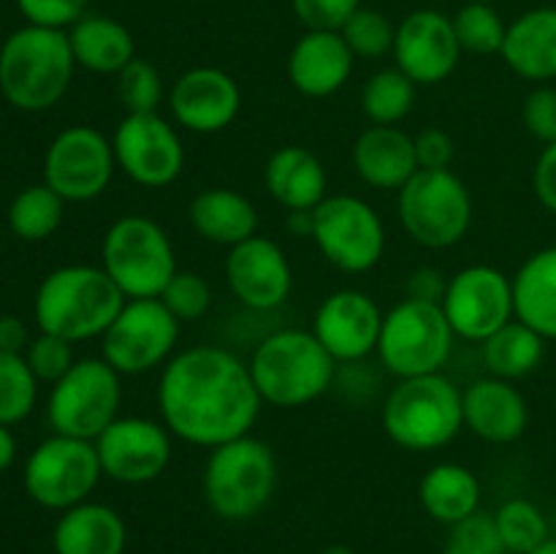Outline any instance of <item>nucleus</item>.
<instances>
[{
    "label": "nucleus",
    "instance_id": "nucleus-1",
    "mask_svg": "<svg viewBox=\"0 0 556 554\" xmlns=\"http://www.w3.org/2000/svg\"><path fill=\"white\" fill-rule=\"evenodd\" d=\"M264 400L237 353L220 345H193L174 353L157 380V411L174 438L199 449L250 435Z\"/></svg>",
    "mask_w": 556,
    "mask_h": 554
},
{
    "label": "nucleus",
    "instance_id": "nucleus-2",
    "mask_svg": "<svg viewBox=\"0 0 556 554\" xmlns=\"http://www.w3.org/2000/svg\"><path fill=\"white\" fill-rule=\"evenodd\" d=\"M128 302L103 266L68 264L49 272L33 299L38 331L68 342L101 340Z\"/></svg>",
    "mask_w": 556,
    "mask_h": 554
},
{
    "label": "nucleus",
    "instance_id": "nucleus-3",
    "mask_svg": "<svg viewBox=\"0 0 556 554\" xmlns=\"http://www.w3.org/2000/svg\"><path fill=\"white\" fill-rule=\"evenodd\" d=\"M68 30L25 25L0 47V96L20 112L58 106L74 81Z\"/></svg>",
    "mask_w": 556,
    "mask_h": 554
},
{
    "label": "nucleus",
    "instance_id": "nucleus-4",
    "mask_svg": "<svg viewBox=\"0 0 556 554\" xmlns=\"http://www.w3.org/2000/svg\"><path fill=\"white\" fill-rule=\"evenodd\" d=\"M248 364L261 400L275 407L309 405L331 389L337 373V362L313 329L271 331Z\"/></svg>",
    "mask_w": 556,
    "mask_h": 554
},
{
    "label": "nucleus",
    "instance_id": "nucleus-5",
    "mask_svg": "<svg viewBox=\"0 0 556 554\" xmlns=\"http://www.w3.org/2000/svg\"><path fill=\"white\" fill-rule=\"evenodd\" d=\"M277 481L280 465L275 449L255 435H242L210 451L201 492L215 516L226 521H248L271 503Z\"/></svg>",
    "mask_w": 556,
    "mask_h": 554
},
{
    "label": "nucleus",
    "instance_id": "nucleus-6",
    "mask_svg": "<svg viewBox=\"0 0 556 554\" xmlns=\"http://www.w3.org/2000/svg\"><path fill=\"white\" fill-rule=\"evenodd\" d=\"M465 427L462 389L443 373L402 378L383 405V429L405 451L427 454L448 445Z\"/></svg>",
    "mask_w": 556,
    "mask_h": 554
},
{
    "label": "nucleus",
    "instance_id": "nucleus-7",
    "mask_svg": "<svg viewBox=\"0 0 556 554\" xmlns=\"http://www.w3.org/2000/svg\"><path fill=\"white\" fill-rule=\"evenodd\" d=\"M101 266L125 299H157L177 275V253L161 223L123 215L103 234Z\"/></svg>",
    "mask_w": 556,
    "mask_h": 554
},
{
    "label": "nucleus",
    "instance_id": "nucleus-8",
    "mask_svg": "<svg viewBox=\"0 0 556 554\" xmlns=\"http://www.w3.org/2000/svg\"><path fill=\"white\" fill-rule=\"evenodd\" d=\"M396 215L424 248H454L472 226V196L451 168H418L396 190Z\"/></svg>",
    "mask_w": 556,
    "mask_h": 554
},
{
    "label": "nucleus",
    "instance_id": "nucleus-9",
    "mask_svg": "<svg viewBox=\"0 0 556 554\" xmlns=\"http://www.w3.org/2000/svg\"><path fill=\"white\" fill-rule=\"evenodd\" d=\"M454 329L443 307L432 302L402 299L383 315L378 358L396 378L443 373L454 351Z\"/></svg>",
    "mask_w": 556,
    "mask_h": 554
},
{
    "label": "nucleus",
    "instance_id": "nucleus-10",
    "mask_svg": "<svg viewBox=\"0 0 556 554\" xmlns=\"http://www.w3.org/2000/svg\"><path fill=\"white\" fill-rule=\"evenodd\" d=\"M123 405V375L106 358H76L74 367L52 383L47 418L58 435L96 440Z\"/></svg>",
    "mask_w": 556,
    "mask_h": 554
},
{
    "label": "nucleus",
    "instance_id": "nucleus-11",
    "mask_svg": "<svg viewBox=\"0 0 556 554\" xmlns=\"http://www.w3.org/2000/svg\"><path fill=\"white\" fill-rule=\"evenodd\" d=\"M101 476V459L92 440L54 432L30 451L22 483L27 498L41 508L68 511L90 498Z\"/></svg>",
    "mask_w": 556,
    "mask_h": 554
},
{
    "label": "nucleus",
    "instance_id": "nucleus-12",
    "mask_svg": "<svg viewBox=\"0 0 556 554\" xmlns=\"http://www.w3.org/2000/svg\"><path fill=\"white\" fill-rule=\"evenodd\" d=\"M313 215V242L340 272L364 275L383 261L389 237L383 217L369 201L351 193L326 196Z\"/></svg>",
    "mask_w": 556,
    "mask_h": 554
},
{
    "label": "nucleus",
    "instance_id": "nucleus-13",
    "mask_svg": "<svg viewBox=\"0 0 556 554\" xmlns=\"http://www.w3.org/2000/svg\"><path fill=\"white\" fill-rule=\"evenodd\" d=\"M114 161L112 136L92 125H71L49 141L43 152V182L65 201L85 204L106 193L112 185Z\"/></svg>",
    "mask_w": 556,
    "mask_h": 554
},
{
    "label": "nucleus",
    "instance_id": "nucleus-14",
    "mask_svg": "<svg viewBox=\"0 0 556 554\" xmlns=\"http://www.w3.org/2000/svg\"><path fill=\"white\" fill-rule=\"evenodd\" d=\"M179 320L161 299H128L101 337V353L119 375H144L174 356Z\"/></svg>",
    "mask_w": 556,
    "mask_h": 554
},
{
    "label": "nucleus",
    "instance_id": "nucleus-15",
    "mask_svg": "<svg viewBox=\"0 0 556 554\" xmlns=\"http://www.w3.org/2000/svg\"><path fill=\"white\" fill-rule=\"evenodd\" d=\"M117 168L139 188L161 190L179 179L185 168V144L163 114H125L112 134Z\"/></svg>",
    "mask_w": 556,
    "mask_h": 554
},
{
    "label": "nucleus",
    "instance_id": "nucleus-16",
    "mask_svg": "<svg viewBox=\"0 0 556 554\" xmlns=\"http://www.w3.org/2000/svg\"><path fill=\"white\" fill-rule=\"evenodd\" d=\"M459 340L483 342L516 318L514 277L489 264H472L448 277L440 302Z\"/></svg>",
    "mask_w": 556,
    "mask_h": 554
},
{
    "label": "nucleus",
    "instance_id": "nucleus-17",
    "mask_svg": "<svg viewBox=\"0 0 556 554\" xmlns=\"http://www.w3.org/2000/svg\"><path fill=\"white\" fill-rule=\"evenodd\" d=\"M174 435L163 421L147 416H117L92 443L103 476L117 483L139 487L166 473L172 465Z\"/></svg>",
    "mask_w": 556,
    "mask_h": 554
},
{
    "label": "nucleus",
    "instance_id": "nucleus-18",
    "mask_svg": "<svg viewBox=\"0 0 556 554\" xmlns=\"http://www.w3.org/2000/svg\"><path fill=\"white\" fill-rule=\"evenodd\" d=\"M396 68L416 81V87L440 85L456 71L462 58L454 20L443 11L418 9L410 11L396 25L394 41Z\"/></svg>",
    "mask_w": 556,
    "mask_h": 554
},
{
    "label": "nucleus",
    "instance_id": "nucleus-19",
    "mask_svg": "<svg viewBox=\"0 0 556 554\" xmlns=\"http://www.w3.org/2000/svg\"><path fill=\"white\" fill-rule=\"evenodd\" d=\"M174 123L190 134H220L237 123L242 112V90L228 71L195 65L177 76L168 92Z\"/></svg>",
    "mask_w": 556,
    "mask_h": 554
},
{
    "label": "nucleus",
    "instance_id": "nucleus-20",
    "mask_svg": "<svg viewBox=\"0 0 556 554\" xmlns=\"http://www.w3.org/2000/svg\"><path fill=\"white\" fill-rule=\"evenodd\" d=\"M223 269L233 297L250 310H277L293 291V269L286 250L261 234L228 248Z\"/></svg>",
    "mask_w": 556,
    "mask_h": 554
},
{
    "label": "nucleus",
    "instance_id": "nucleus-21",
    "mask_svg": "<svg viewBox=\"0 0 556 554\" xmlns=\"http://www.w3.org/2000/svg\"><path fill=\"white\" fill-rule=\"evenodd\" d=\"M383 315L369 293L358 288H340L315 310L313 335L334 362H362L378 351Z\"/></svg>",
    "mask_w": 556,
    "mask_h": 554
},
{
    "label": "nucleus",
    "instance_id": "nucleus-22",
    "mask_svg": "<svg viewBox=\"0 0 556 554\" xmlns=\"http://www.w3.org/2000/svg\"><path fill=\"white\" fill-rule=\"evenodd\" d=\"M353 58L340 30H307L288 54V81L307 98H329L351 79Z\"/></svg>",
    "mask_w": 556,
    "mask_h": 554
},
{
    "label": "nucleus",
    "instance_id": "nucleus-23",
    "mask_svg": "<svg viewBox=\"0 0 556 554\" xmlns=\"http://www.w3.org/2000/svg\"><path fill=\"white\" fill-rule=\"evenodd\" d=\"M465 427L486 443H514L527 432L530 405L514 380L481 378L462 391Z\"/></svg>",
    "mask_w": 556,
    "mask_h": 554
},
{
    "label": "nucleus",
    "instance_id": "nucleus-24",
    "mask_svg": "<svg viewBox=\"0 0 556 554\" xmlns=\"http://www.w3.org/2000/svg\"><path fill=\"white\" fill-rule=\"evenodd\" d=\"M353 168L375 190H400L418 172L416 139L400 125H369L353 141Z\"/></svg>",
    "mask_w": 556,
    "mask_h": 554
},
{
    "label": "nucleus",
    "instance_id": "nucleus-25",
    "mask_svg": "<svg viewBox=\"0 0 556 554\" xmlns=\"http://www.w3.org/2000/svg\"><path fill=\"white\" fill-rule=\"evenodd\" d=\"M503 60L516 76L535 85L556 79V5H538L508 25Z\"/></svg>",
    "mask_w": 556,
    "mask_h": 554
},
{
    "label": "nucleus",
    "instance_id": "nucleus-26",
    "mask_svg": "<svg viewBox=\"0 0 556 554\" xmlns=\"http://www.w3.org/2000/svg\"><path fill=\"white\" fill-rule=\"evenodd\" d=\"M54 554H125L128 527L125 519L106 503L74 505L60 511L52 530Z\"/></svg>",
    "mask_w": 556,
    "mask_h": 554
},
{
    "label": "nucleus",
    "instance_id": "nucleus-27",
    "mask_svg": "<svg viewBox=\"0 0 556 554\" xmlns=\"http://www.w3.org/2000/svg\"><path fill=\"white\" fill-rule=\"evenodd\" d=\"M264 185L271 199L288 212L315 210L326 199V166L307 147L288 144L269 155L264 168Z\"/></svg>",
    "mask_w": 556,
    "mask_h": 554
},
{
    "label": "nucleus",
    "instance_id": "nucleus-28",
    "mask_svg": "<svg viewBox=\"0 0 556 554\" xmlns=\"http://www.w3.org/2000/svg\"><path fill=\"white\" fill-rule=\"evenodd\" d=\"M193 231L204 242L233 248L258 234V210L244 193L233 188H204L188 206Z\"/></svg>",
    "mask_w": 556,
    "mask_h": 554
},
{
    "label": "nucleus",
    "instance_id": "nucleus-29",
    "mask_svg": "<svg viewBox=\"0 0 556 554\" xmlns=\"http://www.w3.org/2000/svg\"><path fill=\"white\" fill-rule=\"evenodd\" d=\"M71 52L79 68L117 76L136 58V43L123 22L103 14H85L68 27Z\"/></svg>",
    "mask_w": 556,
    "mask_h": 554
},
{
    "label": "nucleus",
    "instance_id": "nucleus-30",
    "mask_svg": "<svg viewBox=\"0 0 556 554\" xmlns=\"http://www.w3.org/2000/svg\"><path fill=\"white\" fill-rule=\"evenodd\" d=\"M516 318L556 340V244L535 250L514 275Z\"/></svg>",
    "mask_w": 556,
    "mask_h": 554
},
{
    "label": "nucleus",
    "instance_id": "nucleus-31",
    "mask_svg": "<svg viewBox=\"0 0 556 554\" xmlns=\"http://www.w3.org/2000/svg\"><path fill=\"white\" fill-rule=\"evenodd\" d=\"M418 500L434 521L451 527L467 516L478 514L481 481L467 465L438 462L424 473L421 483H418Z\"/></svg>",
    "mask_w": 556,
    "mask_h": 554
},
{
    "label": "nucleus",
    "instance_id": "nucleus-32",
    "mask_svg": "<svg viewBox=\"0 0 556 554\" xmlns=\"http://www.w3.org/2000/svg\"><path fill=\"white\" fill-rule=\"evenodd\" d=\"M481 356L492 378L519 380L535 373L546 356V337L514 318L481 342Z\"/></svg>",
    "mask_w": 556,
    "mask_h": 554
},
{
    "label": "nucleus",
    "instance_id": "nucleus-33",
    "mask_svg": "<svg viewBox=\"0 0 556 554\" xmlns=\"http://www.w3.org/2000/svg\"><path fill=\"white\" fill-rule=\"evenodd\" d=\"M65 215V201L47 182L27 185L11 199L9 228L25 242H43L60 228Z\"/></svg>",
    "mask_w": 556,
    "mask_h": 554
},
{
    "label": "nucleus",
    "instance_id": "nucleus-34",
    "mask_svg": "<svg viewBox=\"0 0 556 554\" xmlns=\"http://www.w3.org/2000/svg\"><path fill=\"white\" fill-rule=\"evenodd\" d=\"M416 103V81L400 68H380L362 90V112L372 125H400Z\"/></svg>",
    "mask_w": 556,
    "mask_h": 554
},
{
    "label": "nucleus",
    "instance_id": "nucleus-35",
    "mask_svg": "<svg viewBox=\"0 0 556 554\" xmlns=\"http://www.w3.org/2000/svg\"><path fill=\"white\" fill-rule=\"evenodd\" d=\"M494 525L508 554H530L548 541L546 516L527 498L505 500L494 514Z\"/></svg>",
    "mask_w": 556,
    "mask_h": 554
},
{
    "label": "nucleus",
    "instance_id": "nucleus-36",
    "mask_svg": "<svg viewBox=\"0 0 556 554\" xmlns=\"http://www.w3.org/2000/svg\"><path fill=\"white\" fill-rule=\"evenodd\" d=\"M38 402V378L25 353L0 351V424L14 427L25 421Z\"/></svg>",
    "mask_w": 556,
    "mask_h": 554
},
{
    "label": "nucleus",
    "instance_id": "nucleus-37",
    "mask_svg": "<svg viewBox=\"0 0 556 554\" xmlns=\"http://www.w3.org/2000/svg\"><path fill=\"white\" fill-rule=\"evenodd\" d=\"M454 30L462 52L470 54H500L505 43L508 25L492 3H470L467 0L454 16Z\"/></svg>",
    "mask_w": 556,
    "mask_h": 554
},
{
    "label": "nucleus",
    "instance_id": "nucleus-38",
    "mask_svg": "<svg viewBox=\"0 0 556 554\" xmlns=\"http://www.w3.org/2000/svg\"><path fill=\"white\" fill-rule=\"evenodd\" d=\"M342 38L351 47L353 58L380 60L394 52L396 25L378 9H358L351 20L342 25Z\"/></svg>",
    "mask_w": 556,
    "mask_h": 554
},
{
    "label": "nucleus",
    "instance_id": "nucleus-39",
    "mask_svg": "<svg viewBox=\"0 0 556 554\" xmlns=\"http://www.w3.org/2000/svg\"><path fill=\"white\" fill-rule=\"evenodd\" d=\"M117 98L123 103L125 114L157 112V106L166 98L161 71L150 60L134 58L117 74Z\"/></svg>",
    "mask_w": 556,
    "mask_h": 554
},
{
    "label": "nucleus",
    "instance_id": "nucleus-40",
    "mask_svg": "<svg viewBox=\"0 0 556 554\" xmlns=\"http://www.w3.org/2000/svg\"><path fill=\"white\" fill-rule=\"evenodd\" d=\"M157 299L166 304L168 313L179 324H185V320H199L212 307V286L199 272L177 269V275L168 280V286L163 288V293Z\"/></svg>",
    "mask_w": 556,
    "mask_h": 554
},
{
    "label": "nucleus",
    "instance_id": "nucleus-41",
    "mask_svg": "<svg viewBox=\"0 0 556 554\" xmlns=\"http://www.w3.org/2000/svg\"><path fill=\"white\" fill-rule=\"evenodd\" d=\"M443 554H508L500 538L494 514H472L451 525Z\"/></svg>",
    "mask_w": 556,
    "mask_h": 554
},
{
    "label": "nucleus",
    "instance_id": "nucleus-42",
    "mask_svg": "<svg viewBox=\"0 0 556 554\" xmlns=\"http://www.w3.org/2000/svg\"><path fill=\"white\" fill-rule=\"evenodd\" d=\"M25 358L30 364L33 375L38 378V383L52 386L76 364L74 342L63 340L58 335H49V331H38L30 340V345H27Z\"/></svg>",
    "mask_w": 556,
    "mask_h": 554
},
{
    "label": "nucleus",
    "instance_id": "nucleus-43",
    "mask_svg": "<svg viewBox=\"0 0 556 554\" xmlns=\"http://www.w3.org/2000/svg\"><path fill=\"white\" fill-rule=\"evenodd\" d=\"M291 9L307 30H342L362 0H291Z\"/></svg>",
    "mask_w": 556,
    "mask_h": 554
},
{
    "label": "nucleus",
    "instance_id": "nucleus-44",
    "mask_svg": "<svg viewBox=\"0 0 556 554\" xmlns=\"http://www.w3.org/2000/svg\"><path fill=\"white\" fill-rule=\"evenodd\" d=\"M521 123L527 134L535 136L543 147L556 141V87L538 85L521 103Z\"/></svg>",
    "mask_w": 556,
    "mask_h": 554
},
{
    "label": "nucleus",
    "instance_id": "nucleus-45",
    "mask_svg": "<svg viewBox=\"0 0 556 554\" xmlns=\"http://www.w3.org/2000/svg\"><path fill=\"white\" fill-rule=\"evenodd\" d=\"M27 25L68 30L85 16L87 0H14Z\"/></svg>",
    "mask_w": 556,
    "mask_h": 554
},
{
    "label": "nucleus",
    "instance_id": "nucleus-46",
    "mask_svg": "<svg viewBox=\"0 0 556 554\" xmlns=\"http://www.w3.org/2000/svg\"><path fill=\"white\" fill-rule=\"evenodd\" d=\"M413 139H416L418 168H451L456 158V144L443 128H427Z\"/></svg>",
    "mask_w": 556,
    "mask_h": 554
},
{
    "label": "nucleus",
    "instance_id": "nucleus-47",
    "mask_svg": "<svg viewBox=\"0 0 556 554\" xmlns=\"http://www.w3.org/2000/svg\"><path fill=\"white\" fill-rule=\"evenodd\" d=\"M532 190L543 210L556 215V141L543 147L538 155L535 168H532Z\"/></svg>",
    "mask_w": 556,
    "mask_h": 554
},
{
    "label": "nucleus",
    "instance_id": "nucleus-48",
    "mask_svg": "<svg viewBox=\"0 0 556 554\" xmlns=\"http://www.w3.org/2000/svg\"><path fill=\"white\" fill-rule=\"evenodd\" d=\"M445 288H448V277L434 266H418L416 272L407 275L405 282L407 299H416V302L440 304L445 297Z\"/></svg>",
    "mask_w": 556,
    "mask_h": 554
},
{
    "label": "nucleus",
    "instance_id": "nucleus-49",
    "mask_svg": "<svg viewBox=\"0 0 556 554\" xmlns=\"http://www.w3.org/2000/svg\"><path fill=\"white\" fill-rule=\"evenodd\" d=\"M30 345V335L20 315H0V351L25 353Z\"/></svg>",
    "mask_w": 556,
    "mask_h": 554
},
{
    "label": "nucleus",
    "instance_id": "nucleus-50",
    "mask_svg": "<svg viewBox=\"0 0 556 554\" xmlns=\"http://www.w3.org/2000/svg\"><path fill=\"white\" fill-rule=\"evenodd\" d=\"M313 228H315L313 210L288 212V231H291L293 237H309V239H313Z\"/></svg>",
    "mask_w": 556,
    "mask_h": 554
},
{
    "label": "nucleus",
    "instance_id": "nucleus-51",
    "mask_svg": "<svg viewBox=\"0 0 556 554\" xmlns=\"http://www.w3.org/2000/svg\"><path fill=\"white\" fill-rule=\"evenodd\" d=\"M16 462V438L11 432V427L0 424V473L9 470Z\"/></svg>",
    "mask_w": 556,
    "mask_h": 554
},
{
    "label": "nucleus",
    "instance_id": "nucleus-52",
    "mask_svg": "<svg viewBox=\"0 0 556 554\" xmlns=\"http://www.w3.org/2000/svg\"><path fill=\"white\" fill-rule=\"evenodd\" d=\"M530 554H556V538H548L543 546H538L535 552H530Z\"/></svg>",
    "mask_w": 556,
    "mask_h": 554
},
{
    "label": "nucleus",
    "instance_id": "nucleus-53",
    "mask_svg": "<svg viewBox=\"0 0 556 554\" xmlns=\"http://www.w3.org/2000/svg\"><path fill=\"white\" fill-rule=\"evenodd\" d=\"M320 554H356V552H353L351 546H342V543H334V546L324 549V552H320Z\"/></svg>",
    "mask_w": 556,
    "mask_h": 554
},
{
    "label": "nucleus",
    "instance_id": "nucleus-54",
    "mask_svg": "<svg viewBox=\"0 0 556 554\" xmlns=\"http://www.w3.org/2000/svg\"><path fill=\"white\" fill-rule=\"evenodd\" d=\"M470 3H497V0H470Z\"/></svg>",
    "mask_w": 556,
    "mask_h": 554
}]
</instances>
